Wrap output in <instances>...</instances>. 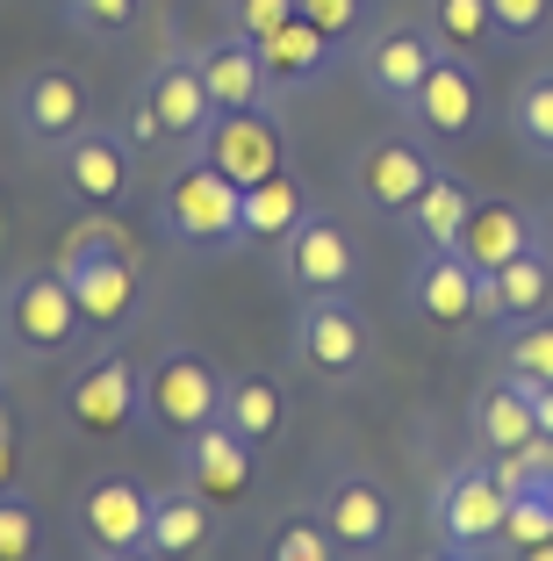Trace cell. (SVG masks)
Here are the masks:
<instances>
[{
	"label": "cell",
	"mask_w": 553,
	"mask_h": 561,
	"mask_svg": "<svg viewBox=\"0 0 553 561\" xmlns=\"http://www.w3.org/2000/svg\"><path fill=\"white\" fill-rule=\"evenodd\" d=\"M159 231L173 245L201 252V260H223V252L244 245V187L230 173H216L201 151H187L159 181Z\"/></svg>",
	"instance_id": "1"
},
{
	"label": "cell",
	"mask_w": 553,
	"mask_h": 561,
	"mask_svg": "<svg viewBox=\"0 0 553 561\" xmlns=\"http://www.w3.org/2000/svg\"><path fill=\"white\" fill-rule=\"evenodd\" d=\"M209 417H223V375H216L209 353L195 346H165L151 353L145 367H137V425L151 432V439H187V432H201Z\"/></svg>",
	"instance_id": "2"
},
{
	"label": "cell",
	"mask_w": 553,
	"mask_h": 561,
	"mask_svg": "<svg viewBox=\"0 0 553 561\" xmlns=\"http://www.w3.org/2000/svg\"><path fill=\"white\" fill-rule=\"evenodd\" d=\"M209 123H216V101H209V87H201V58H195V50H165L159 66L137 80V101H130L123 137H130L137 151H151V145L195 151Z\"/></svg>",
	"instance_id": "3"
},
{
	"label": "cell",
	"mask_w": 553,
	"mask_h": 561,
	"mask_svg": "<svg viewBox=\"0 0 553 561\" xmlns=\"http://www.w3.org/2000/svg\"><path fill=\"white\" fill-rule=\"evenodd\" d=\"M295 360L316 381H359L375 360V331L345 296H295V324H288Z\"/></svg>",
	"instance_id": "4"
},
{
	"label": "cell",
	"mask_w": 553,
	"mask_h": 561,
	"mask_svg": "<svg viewBox=\"0 0 553 561\" xmlns=\"http://www.w3.org/2000/svg\"><path fill=\"white\" fill-rule=\"evenodd\" d=\"M0 331H8V346L36 353V360H66L72 346H80V302H72L66 274L58 266H36V274H22L8 296H0Z\"/></svg>",
	"instance_id": "5"
},
{
	"label": "cell",
	"mask_w": 553,
	"mask_h": 561,
	"mask_svg": "<svg viewBox=\"0 0 553 561\" xmlns=\"http://www.w3.org/2000/svg\"><path fill=\"white\" fill-rule=\"evenodd\" d=\"M504 504H510V490L496 482V468L474 454V461L446 468L439 496H431V518H439V533H446V547H453V554H468V561H496Z\"/></svg>",
	"instance_id": "6"
},
{
	"label": "cell",
	"mask_w": 553,
	"mask_h": 561,
	"mask_svg": "<svg viewBox=\"0 0 553 561\" xmlns=\"http://www.w3.org/2000/svg\"><path fill=\"white\" fill-rule=\"evenodd\" d=\"M274 274L288 296H353L359 280V252L345 238V224L331 209H310L288 238L274 245Z\"/></svg>",
	"instance_id": "7"
},
{
	"label": "cell",
	"mask_w": 553,
	"mask_h": 561,
	"mask_svg": "<svg viewBox=\"0 0 553 561\" xmlns=\"http://www.w3.org/2000/svg\"><path fill=\"white\" fill-rule=\"evenodd\" d=\"M431 181H439V159H431L424 137L389 130V137H375V145L353 151V187H359V202H367L375 216H395V224H403L410 202H417Z\"/></svg>",
	"instance_id": "8"
},
{
	"label": "cell",
	"mask_w": 553,
	"mask_h": 561,
	"mask_svg": "<svg viewBox=\"0 0 553 561\" xmlns=\"http://www.w3.org/2000/svg\"><path fill=\"white\" fill-rule=\"evenodd\" d=\"M439 66V36L424 30V22H375V30L359 36V80L381 108L403 116L410 101H417L424 72Z\"/></svg>",
	"instance_id": "9"
},
{
	"label": "cell",
	"mask_w": 553,
	"mask_h": 561,
	"mask_svg": "<svg viewBox=\"0 0 553 561\" xmlns=\"http://www.w3.org/2000/svg\"><path fill=\"white\" fill-rule=\"evenodd\" d=\"M195 151L238 187H260L288 173V123H280V108H238V116H216Z\"/></svg>",
	"instance_id": "10"
},
{
	"label": "cell",
	"mask_w": 553,
	"mask_h": 561,
	"mask_svg": "<svg viewBox=\"0 0 553 561\" xmlns=\"http://www.w3.org/2000/svg\"><path fill=\"white\" fill-rule=\"evenodd\" d=\"M403 302L439 331H468L482 324V274L468 266L460 245H417V266L403 280Z\"/></svg>",
	"instance_id": "11"
},
{
	"label": "cell",
	"mask_w": 553,
	"mask_h": 561,
	"mask_svg": "<svg viewBox=\"0 0 553 561\" xmlns=\"http://www.w3.org/2000/svg\"><path fill=\"white\" fill-rule=\"evenodd\" d=\"M410 130H424V145H468V137H482L488 108H482V80H474L468 58H453V50H439V66L424 72L417 101L403 108Z\"/></svg>",
	"instance_id": "12"
},
{
	"label": "cell",
	"mask_w": 553,
	"mask_h": 561,
	"mask_svg": "<svg viewBox=\"0 0 553 561\" xmlns=\"http://www.w3.org/2000/svg\"><path fill=\"white\" fill-rule=\"evenodd\" d=\"M316 518H324V533L338 540L345 561H375L395 540V496L375 476H331L316 490Z\"/></svg>",
	"instance_id": "13"
},
{
	"label": "cell",
	"mask_w": 553,
	"mask_h": 561,
	"mask_svg": "<svg viewBox=\"0 0 553 561\" xmlns=\"http://www.w3.org/2000/svg\"><path fill=\"white\" fill-rule=\"evenodd\" d=\"M173 454H180V476H187V490H201L209 504H244V496H252V476H260V446L244 439L230 417H209V425L187 432Z\"/></svg>",
	"instance_id": "14"
},
{
	"label": "cell",
	"mask_w": 553,
	"mask_h": 561,
	"mask_svg": "<svg viewBox=\"0 0 553 561\" xmlns=\"http://www.w3.org/2000/svg\"><path fill=\"white\" fill-rule=\"evenodd\" d=\"M50 266L66 274V288H72V302H80L94 339H115L145 310V266L137 260H50Z\"/></svg>",
	"instance_id": "15"
},
{
	"label": "cell",
	"mask_w": 553,
	"mask_h": 561,
	"mask_svg": "<svg viewBox=\"0 0 553 561\" xmlns=\"http://www.w3.org/2000/svg\"><path fill=\"white\" fill-rule=\"evenodd\" d=\"M15 123H22V137H30L36 151H66L72 137L87 130V87L72 80L66 66L22 72V87H15Z\"/></svg>",
	"instance_id": "16"
},
{
	"label": "cell",
	"mask_w": 553,
	"mask_h": 561,
	"mask_svg": "<svg viewBox=\"0 0 553 561\" xmlns=\"http://www.w3.org/2000/svg\"><path fill=\"white\" fill-rule=\"evenodd\" d=\"M66 411L87 439H123V432L137 425V367L123 360V353L80 367V375L66 381Z\"/></svg>",
	"instance_id": "17"
},
{
	"label": "cell",
	"mask_w": 553,
	"mask_h": 561,
	"mask_svg": "<svg viewBox=\"0 0 553 561\" xmlns=\"http://www.w3.org/2000/svg\"><path fill=\"white\" fill-rule=\"evenodd\" d=\"M58 165H66V187L80 202H94V209H115V202L130 195V173H137V145L123 130H94L87 123L80 137H72L66 151H58Z\"/></svg>",
	"instance_id": "18"
},
{
	"label": "cell",
	"mask_w": 553,
	"mask_h": 561,
	"mask_svg": "<svg viewBox=\"0 0 553 561\" xmlns=\"http://www.w3.org/2000/svg\"><path fill=\"white\" fill-rule=\"evenodd\" d=\"M195 58H201V87H209L216 116H238V108H280V94H274V80H266L252 36L223 30L216 44H201Z\"/></svg>",
	"instance_id": "19"
},
{
	"label": "cell",
	"mask_w": 553,
	"mask_h": 561,
	"mask_svg": "<svg viewBox=\"0 0 553 561\" xmlns=\"http://www.w3.org/2000/svg\"><path fill=\"white\" fill-rule=\"evenodd\" d=\"M546 310H553V252L546 245H525L510 266L482 274V324L510 331V324H532Z\"/></svg>",
	"instance_id": "20"
},
{
	"label": "cell",
	"mask_w": 553,
	"mask_h": 561,
	"mask_svg": "<svg viewBox=\"0 0 553 561\" xmlns=\"http://www.w3.org/2000/svg\"><path fill=\"white\" fill-rule=\"evenodd\" d=\"M260 66H266V80H274V94H302V87H324L331 80L338 44H331L310 15H288L280 30L260 36Z\"/></svg>",
	"instance_id": "21"
},
{
	"label": "cell",
	"mask_w": 553,
	"mask_h": 561,
	"mask_svg": "<svg viewBox=\"0 0 553 561\" xmlns=\"http://www.w3.org/2000/svg\"><path fill=\"white\" fill-rule=\"evenodd\" d=\"M80 533L94 540V554H115V547H145V533H151V490H137L130 476H101V482H87V496H80Z\"/></svg>",
	"instance_id": "22"
},
{
	"label": "cell",
	"mask_w": 553,
	"mask_h": 561,
	"mask_svg": "<svg viewBox=\"0 0 553 561\" xmlns=\"http://www.w3.org/2000/svg\"><path fill=\"white\" fill-rule=\"evenodd\" d=\"M453 245L468 252L474 274H496V266H510L525 245H539V216L518 209V202H474Z\"/></svg>",
	"instance_id": "23"
},
{
	"label": "cell",
	"mask_w": 553,
	"mask_h": 561,
	"mask_svg": "<svg viewBox=\"0 0 553 561\" xmlns=\"http://www.w3.org/2000/svg\"><path fill=\"white\" fill-rule=\"evenodd\" d=\"M223 417L266 454V446L288 432V389H280V375H266V367H252V375H223Z\"/></svg>",
	"instance_id": "24"
},
{
	"label": "cell",
	"mask_w": 553,
	"mask_h": 561,
	"mask_svg": "<svg viewBox=\"0 0 553 561\" xmlns=\"http://www.w3.org/2000/svg\"><path fill=\"white\" fill-rule=\"evenodd\" d=\"M145 547L159 561H187V554H201L209 547V496L201 490H159L151 496V533H145Z\"/></svg>",
	"instance_id": "25"
},
{
	"label": "cell",
	"mask_w": 553,
	"mask_h": 561,
	"mask_svg": "<svg viewBox=\"0 0 553 561\" xmlns=\"http://www.w3.org/2000/svg\"><path fill=\"white\" fill-rule=\"evenodd\" d=\"M504 130H510V145H518L532 165H553V66L525 72V80L510 87Z\"/></svg>",
	"instance_id": "26"
},
{
	"label": "cell",
	"mask_w": 553,
	"mask_h": 561,
	"mask_svg": "<svg viewBox=\"0 0 553 561\" xmlns=\"http://www.w3.org/2000/svg\"><path fill=\"white\" fill-rule=\"evenodd\" d=\"M525 439H539V417H532V403L496 375L482 397H474V446H482V454H518Z\"/></svg>",
	"instance_id": "27"
},
{
	"label": "cell",
	"mask_w": 553,
	"mask_h": 561,
	"mask_svg": "<svg viewBox=\"0 0 553 561\" xmlns=\"http://www.w3.org/2000/svg\"><path fill=\"white\" fill-rule=\"evenodd\" d=\"M310 209H316V202L302 195V181H288V173L244 187V245H280Z\"/></svg>",
	"instance_id": "28"
},
{
	"label": "cell",
	"mask_w": 553,
	"mask_h": 561,
	"mask_svg": "<svg viewBox=\"0 0 553 561\" xmlns=\"http://www.w3.org/2000/svg\"><path fill=\"white\" fill-rule=\"evenodd\" d=\"M468 209H474L468 181L439 165V181H431L417 202H410V216H403V224H410V238H417V245H453V238H460V224H468Z\"/></svg>",
	"instance_id": "29"
},
{
	"label": "cell",
	"mask_w": 553,
	"mask_h": 561,
	"mask_svg": "<svg viewBox=\"0 0 553 561\" xmlns=\"http://www.w3.org/2000/svg\"><path fill=\"white\" fill-rule=\"evenodd\" d=\"M424 30L439 36V50H453V58H474V50L496 44L488 0H431V8H424Z\"/></svg>",
	"instance_id": "30"
},
{
	"label": "cell",
	"mask_w": 553,
	"mask_h": 561,
	"mask_svg": "<svg viewBox=\"0 0 553 561\" xmlns=\"http://www.w3.org/2000/svg\"><path fill=\"white\" fill-rule=\"evenodd\" d=\"M546 540H553V482L539 476L532 490H518V496L504 504V533H496V554L518 561V554H532V547H546Z\"/></svg>",
	"instance_id": "31"
},
{
	"label": "cell",
	"mask_w": 553,
	"mask_h": 561,
	"mask_svg": "<svg viewBox=\"0 0 553 561\" xmlns=\"http://www.w3.org/2000/svg\"><path fill=\"white\" fill-rule=\"evenodd\" d=\"M496 375H525V381H553V310L532 324H510L496 339Z\"/></svg>",
	"instance_id": "32"
},
{
	"label": "cell",
	"mask_w": 553,
	"mask_h": 561,
	"mask_svg": "<svg viewBox=\"0 0 553 561\" xmlns=\"http://www.w3.org/2000/svg\"><path fill=\"white\" fill-rule=\"evenodd\" d=\"M0 561H44V518L22 490H0Z\"/></svg>",
	"instance_id": "33"
},
{
	"label": "cell",
	"mask_w": 553,
	"mask_h": 561,
	"mask_svg": "<svg viewBox=\"0 0 553 561\" xmlns=\"http://www.w3.org/2000/svg\"><path fill=\"white\" fill-rule=\"evenodd\" d=\"M295 15H310L338 50H353L359 36L375 30V0H295Z\"/></svg>",
	"instance_id": "34"
},
{
	"label": "cell",
	"mask_w": 553,
	"mask_h": 561,
	"mask_svg": "<svg viewBox=\"0 0 553 561\" xmlns=\"http://www.w3.org/2000/svg\"><path fill=\"white\" fill-rule=\"evenodd\" d=\"M266 561H345V554L324 533V518H280L274 540H266Z\"/></svg>",
	"instance_id": "35"
},
{
	"label": "cell",
	"mask_w": 553,
	"mask_h": 561,
	"mask_svg": "<svg viewBox=\"0 0 553 561\" xmlns=\"http://www.w3.org/2000/svg\"><path fill=\"white\" fill-rule=\"evenodd\" d=\"M488 15H496V44L525 50L553 30V0H488Z\"/></svg>",
	"instance_id": "36"
},
{
	"label": "cell",
	"mask_w": 553,
	"mask_h": 561,
	"mask_svg": "<svg viewBox=\"0 0 553 561\" xmlns=\"http://www.w3.org/2000/svg\"><path fill=\"white\" fill-rule=\"evenodd\" d=\"M137 15H145V0H66V22L87 30V36H101V44L137 30Z\"/></svg>",
	"instance_id": "37"
},
{
	"label": "cell",
	"mask_w": 553,
	"mask_h": 561,
	"mask_svg": "<svg viewBox=\"0 0 553 561\" xmlns=\"http://www.w3.org/2000/svg\"><path fill=\"white\" fill-rule=\"evenodd\" d=\"M58 260H137L130 231H115V224H72L58 238Z\"/></svg>",
	"instance_id": "38"
},
{
	"label": "cell",
	"mask_w": 553,
	"mask_h": 561,
	"mask_svg": "<svg viewBox=\"0 0 553 561\" xmlns=\"http://www.w3.org/2000/svg\"><path fill=\"white\" fill-rule=\"evenodd\" d=\"M216 15H223V30H238V36L260 44L266 30H280V22L295 15V0H216Z\"/></svg>",
	"instance_id": "39"
},
{
	"label": "cell",
	"mask_w": 553,
	"mask_h": 561,
	"mask_svg": "<svg viewBox=\"0 0 553 561\" xmlns=\"http://www.w3.org/2000/svg\"><path fill=\"white\" fill-rule=\"evenodd\" d=\"M0 490H15V425L0 411Z\"/></svg>",
	"instance_id": "40"
},
{
	"label": "cell",
	"mask_w": 553,
	"mask_h": 561,
	"mask_svg": "<svg viewBox=\"0 0 553 561\" xmlns=\"http://www.w3.org/2000/svg\"><path fill=\"white\" fill-rule=\"evenodd\" d=\"M94 561H159L151 547H115V554H94Z\"/></svg>",
	"instance_id": "41"
},
{
	"label": "cell",
	"mask_w": 553,
	"mask_h": 561,
	"mask_svg": "<svg viewBox=\"0 0 553 561\" xmlns=\"http://www.w3.org/2000/svg\"><path fill=\"white\" fill-rule=\"evenodd\" d=\"M539 245L553 252V202H546V209H539Z\"/></svg>",
	"instance_id": "42"
},
{
	"label": "cell",
	"mask_w": 553,
	"mask_h": 561,
	"mask_svg": "<svg viewBox=\"0 0 553 561\" xmlns=\"http://www.w3.org/2000/svg\"><path fill=\"white\" fill-rule=\"evenodd\" d=\"M518 561H553V540H546V547H532V554H518Z\"/></svg>",
	"instance_id": "43"
},
{
	"label": "cell",
	"mask_w": 553,
	"mask_h": 561,
	"mask_svg": "<svg viewBox=\"0 0 553 561\" xmlns=\"http://www.w3.org/2000/svg\"><path fill=\"white\" fill-rule=\"evenodd\" d=\"M424 561H468V554H453V547H439V554H424Z\"/></svg>",
	"instance_id": "44"
}]
</instances>
